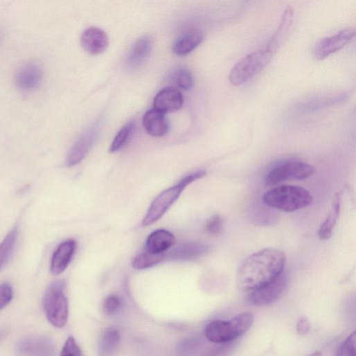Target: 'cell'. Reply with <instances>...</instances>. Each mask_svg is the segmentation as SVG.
Instances as JSON below:
<instances>
[{
	"instance_id": "obj_20",
	"label": "cell",
	"mask_w": 356,
	"mask_h": 356,
	"mask_svg": "<svg viewBox=\"0 0 356 356\" xmlns=\"http://www.w3.org/2000/svg\"><path fill=\"white\" fill-rule=\"evenodd\" d=\"M145 131L153 137L164 136L168 131V123L165 114L152 109L147 112L143 118Z\"/></svg>"
},
{
	"instance_id": "obj_36",
	"label": "cell",
	"mask_w": 356,
	"mask_h": 356,
	"mask_svg": "<svg viewBox=\"0 0 356 356\" xmlns=\"http://www.w3.org/2000/svg\"><path fill=\"white\" fill-rule=\"evenodd\" d=\"M8 335V331L7 329H0V343L4 340L6 337Z\"/></svg>"
},
{
	"instance_id": "obj_14",
	"label": "cell",
	"mask_w": 356,
	"mask_h": 356,
	"mask_svg": "<svg viewBox=\"0 0 356 356\" xmlns=\"http://www.w3.org/2000/svg\"><path fill=\"white\" fill-rule=\"evenodd\" d=\"M42 69L33 62L24 65L17 72L16 84L23 91H33L37 89L42 80Z\"/></svg>"
},
{
	"instance_id": "obj_13",
	"label": "cell",
	"mask_w": 356,
	"mask_h": 356,
	"mask_svg": "<svg viewBox=\"0 0 356 356\" xmlns=\"http://www.w3.org/2000/svg\"><path fill=\"white\" fill-rule=\"evenodd\" d=\"M184 104L181 93L174 88L161 90L154 99V109L163 113H171L179 110Z\"/></svg>"
},
{
	"instance_id": "obj_1",
	"label": "cell",
	"mask_w": 356,
	"mask_h": 356,
	"mask_svg": "<svg viewBox=\"0 0 356 356\" xmlns=\"http://www.w3.org/2000/svg\"><path fill=\"white\" fill-rule=\"evenodd\" d=\"M286 264L285 253L274 248H268L249 256L240 265L237 274V283L244 292H253L277 279L284 273Z\"/></svg>"
},
{
	"instance_id": "obj_9",
	"label": "cell",
	"mask_w": 356,
	"mask_h": 356,
	"mask_svg": "<svg viewBox=\"0 0 356 356\" xmlns=\"http://www.w3.org/2000/svg\"><path fill=\"white\" fill-rule=\"evenodd\" d=\"M287 283V275L283 273L271 283L251 292L249 298V303L256 306L271 305L282 295Z\"/></svg>"
},
{
	"instance_id": "obj_3",
	"label": "cell",
	"mask_w": 356,
	"mask_h": 356,
	"mask_svg": "<svg viewBox=\"0 0 356 356\" xmlns=\"http://www.w3.org/2000/svg\"><path fill=\"white\" fill-rule=\"evenodd\" d=\"M254 322L251 312L241 313L229 320H215L205 329L206 337L215 344L231 342L246 333Z\"/></svg>"
},
{
	"instance_id": "obj_32",
	"label": "cell",
	"mask_w": 356,
	"mask_h": 356,
	"mask_svg": "<svg viewBox=\"0 0 356 356\" xmlns=\"http://www.w3.org/2000/svg\"><path fill=\"white\" fill-rule=\"evenodd\" d=\"M13 288L9 283L0 285V310L6 308L12 301Z\"/></svg>"
},
{
	"instance_id": "obj_15",
	"label": "cell",
	"mask_w": 356,
	"mask_h": 356,
	"mask_svg": "<svg viewBox=\"0 0 356 356\" xmlns=\"http://www.w3.org/2000/svg\"><path fill=\"white\" fill-rule=\"evenodd\" d=\"M77 243L69 240L62 243L55 251L52 260L51 270L55 275L63 273L71 263L75 253Z\"/></svg>"
},
{
	"instance_id": "obj_34",
	"label": "cell",
	"mask_w": 356,
	"mask_h": 356,
	"mask_svg": "<svg viewBox=\"0 0 356 356\" xmlns=\"http://www.w3.org/2000/svg\"><path fill=\"white\" fill-rule=\"evenodd\" d=\"M223 221L220 216L215 215L208 222L206 230L211 235H218L222 229Z\"/></svg>"
},
{
	"instance_id": "obj_28",
	"label": "cell",
	"mask_w": 356,
	"mask_h": 356,
	"mask_svg": "<svg viewBox=\"0 0 356 356\" xmlns=\"http://www.w3.org/2000/svg\"><path fill=\"white\" fill-rule=\"evenodd\" d=\"M134 130L133 122H130L123 126L114 137L109 148L110 152H115L121 150L128 141Z\"/></svg>"
},
{
	"instance_id": "obj_37",
	"label": "cell",
	"mask_w": 356,
	"mask_h": 356,
	"mask_svg": "<svg viewBox=\"0 0 356 356\" xmlns=\"http://www.w3.org/2000/svg\"><path fill=\"white\" fill-rule=\"evenodd\" d=\"M309 356H323V354L321 351H315Z\"/></svg>"
},
{
	"instance_id": "obj_19",
	"label": "cell",
	"mask_w": 356,
	"mask_h": 356,
	"mask_svg": "<svg viewBox=\"0 0 356 356\" xmlns=\"http://www.w3.org/2000/svg\"><path fill=\"white\" fill-rule=\"evenodd\" d=\"M175 244L174 235L166 230H157L152 233L145 242V251L151 254L165 253Z\"/></svg>"
},
{
	"instance_id": "obj_23",
	"label": "cell",
	"mask_w": 356,
	"mask_h": 356,
	"mask_svg": "<svg viewBox=\"0 0 356 356\" xmlns=\"http://www.w3.org/2000/svg\"><path fill=\"white\" fill-rule=\"evenodd\" d=\"M121 334L116 328H109L105 330L100 338L98 345L100 356H112L118 347Z\"/></svg>"
},
{
	"instance_id": "obj_6",
	"label": "cell",
	"mask_w": 356,
	"mask_h": 356,
	"mask_svg": "<svg viewBox=\"0 0 356 356\" xmlns=\"http://www.w3.org/2000/svg\"><path fill=\"white\" fill-rule=\"evenodd\" d=\"M272 57L273 53L267 49L248 55L232 69L229 75L231 84L238 87L248 82L269 64Z\"/></svg>"
},
{
	"instance_id": "obj_27",
	"label": "cell",
	"mask_w": 356,
	"mask_h": 356,
	"mask_svg": "<svg viewBox=\"0 0 356 356\" xmlns=\"http://www.w3.org/2000/svg\"><path fill=\"white\" fill-rule=\"evenodd\" d=\"M171 80L178 88L184 90H189L193 85L191 73L184 68L175 69L171 75Z\"/></svg>"
},
{
	"instance_id": "obj_5",
	"label": "cell",
	"mask_w": 356,
	"mask_h": 356,
	"mask_svg": "<svg viewBox=\"0 0 356 356\" xmlns=\"http://www.w3.org/2000/svg\"><path fill=\"white\" fill-rule=\"evenodd\" d=\"M44 307L52 325L59 328L65 326L69 318V303L64 281H57L48 287L44 296Z\"/></svg>"
},
{
	"instance_id": "obj_12",
	"label": "cell",
	"mask_w": 356,
	"mask_h": 356,
	"mask_svg": "<svg viewBox=\"0 0 356 356\" xmlns=\"http://www.w3.org/2000/svg\"><path fill=\"white\" fill-rule=\"evenodd\" d=\"M80 42L87 53L91 55H99L107 50L109 40L105 31L92 27L83 33Z\"/></svg>"
},
{
	"instance_id": "obj_24",
	"label": "cell",
	"mask_w": 356,
	"mask_h": 356,
	"mask_svg": "<svg viewBox=\"0 0 356 356\" xmlns=\"http://www.w3.org/2000/svg\"><path fill=\"white\" fill-rule=\"evenodd\" d=\"M19 228L15 227L0 244V270L11 258L19 237Z\"/></svg>"
},
{
	"instance_id": "obj_35",
	"label": "cell",
	"mask_w": 356,
	"mask_h": 356,
	"mask_svg": "<svg viewBox=\"0 0 356 356\" xmlns=\"http://www.w3.org/2000/svg\"><path fill=\"white\" fill-rule=\"evenodd\" d=\"M310 330V324L305 317L299 319L296 326V332L299 335H307Z\"/></svg>"
},
{
	"instance_id": "obj_17",
	"label": "cell",
	"mask_w": 356,
	"mask_h": 356,
	"mask_svg": "<svg viewBox=\"0 0 356 356\" xmlns=\"http://www.w3.org/2000/svg\"><path fill=\"white\" fill-rule=\"evenodd\" d=\"M204 34L198 29H190L175 41L172 51L177 56H186L195 51L204 41Z\"/></svg>"
},
{
	"instance_id": "obj_26",
	"label": "cell",
	"mask_w": 356,
	"mask_h": 356,
	"mask_svg": "<svg viewBox=\"0 0 356 356\" xmlns=\"http://www.w3.org/2000/svg\"><path fill=\"white\" fill-rule=\"evenodd\" d=\"M166 258V253L151 254L147 252L136 256L132 266L136 269H146L159 264Z\"/></svg>"
},
{
	"instance_id": "obj_21",
	"label": "cell",
	"mask_w": 356,
	"mask_h": 356,
	"mask_svg": "<svg viewBox=\"0 0 356 356\" xmlns=\"http://www.w3.org/2000/svg\"><path fill=\"white\" fill-rule=\"evenodd\" d=\"M293 19L294 10L292 7L289 6L283 13L278 28L270 39L266 48L267 50L274 54L282 46L292 26Z\"/></svg>"
},
{
	"instance_id": "obj_30",
	"label": "cell",
	"mask_w": 356,
	"mask_h": 356,
	"mask_svg": "<svg viewBox=\"0 0 356 356\" xmlns=\"http://www.w3.org/2000/svg\"><path fill=\"white\" fill-rule=\"evenodd\" d=\"M219 344L220 345L206 351L204 356H229L233 352L236 346L234 341Z\"/></svg>"
},
{
	"instance_id": "obj_33",
	"label": "cell",
	"mask_w": 356,
	"mask_h": 356,
	"mask_svg": "<svg viewBox=\"0 0 356 356\" xmlns=\"http://www.w3.org/2000/svg\"><path fill=\"white\" fill-rule=\"evenodd\" d=\"M60 356H83L82 350L73 337L70 336L68 338Z\"/></svg>"
},
{
	"instance_id": "obj_25",
	"label": "cell",
	"mask_w": 356,
	"mask_h": 356,
	"mask_svg": "<svg viewBox=\"0 0 356 356\" xmlns=\"http://www.w3.org/2000/svg\"><path fill=\"white\" fill-rule=\"evenodd\" d=\"M203 340L199 337L186 339L178 344L177 353L179 356H195L202 347Z\"/></svg>"
},
{
	"instance_id": "obj_4",
	"label": "cell",
	"mask_w": 356,
	"mask_h": 356,
	"mask_svg": "<svg viewBox=\"0 0 356 356\" xmlns=\"http://www.w3.org/2000/svg\"><path fill=\"white\" fill-rule=\"evenodd\" d=\"M206 175V172L204 170L193 172L185 177L177 185L162 192L152 202L143 220L142 225L149 226L159 220L188 186Z\"/></svg>"
},
{
	"instance_id": "obj_29",
	"label": "cell",
	"mask_w": 356,
	"mask_h": 356,
	"mask_svg": "<svg viewBox=\"0 0 356 356\" xmlns=\"http://www.w3.org/2000/svg\"><path fill=\"white\" fill-rule=\"evenodd\" d=\"M356 332L350 334L339 346L336 356H356Z\"/></svg>"
},
{
	"instance_id": "obj_8",
	"label": "cell",
	"mask_w": 356,
	"mask_h": 356,
	"mask_svg": "<svg viewBox=\"0 0 356 356\" xmlns=\"http://www.w3.org/2000/svg\"><path fill=\"white\" fill-rule=\"evenodd\" d=\"M355 35V28H348L335 35L322 39L314 48V57L318 60H325L330 55L342 49L354 38Z\"/></svg>"
},
{
	"instance_id": "obj_11",
	"label": "cell",
	"mask_w": 356,
	"mask_h": 356,
	"mask_svg": "<svg viewBox=\"0 0 356 356\" xmlns=\"http://www.w3.org/2000/svg\"><path fill=\"white\" fill-rule=\"evenodd\" d=\"M18 352L24 356H55L53 341L43 336H31L21 339L17 344Z\"/></svg>"
},
{
	"instance_id": "obj_2",
	"label": "cell",
	"mask_w": 356,
	"mask_h": 356,
	"mask_svg": "<svg viewBox=\"0 0 356 356\" xmlns=\"http://www.w3.org/2000/svg\"><path fill=\"white\" fill-rule=\"evenodd\" d=\"M263 202L268 206L285 213H293L310 206L312 197L310 193L299 186H281L267 191Z\"/></svg>"
},
{
	"instance_id": "obj_10",
	"label": "cell",
	"mask_w": 356,
	"mask_h": 356,
	"mask_svg": "<svg viewBox=\"0 0 356 356\" xmlns=\"http://www.w3.org/2000/svg\"><path fill=\"white\" fill-rule=\"evenodd\" d=\"M99 127V124L96 123L80 136L68 154L66 158L68 166H74L84 159L96 140Z\"/></svg>"
},
{
	"instance_id": "obj_18",
	"label": "cell",
	"mask_w": 356,
	"mask_h": 356,
	"mask_svg": "<svg viewBox=\"0 0 356 356\" xmlns=\"http://www.w3.org/2000/svg\"><path fill=\"white\" fill-rule=\"evenodd\" d=\"M210 251V247L200 242H187L182 244L168 253L166 257L179 260H190L199 258Z\"/></svg>"
},
{
	"instance_id": "obj_22",
	"label": "cell",
	"mask_w": 356,
	"mask_h": 356,
	"mask_svg": "<svg viewBox=\"0 0 356 356\" xmlns=\"http://www.w3.org/2000/svg\"><path fill=\"white\" fill-rule=\"evenodd\" d=\"M340 207L341 194L337 193L333 198L332 209L319 228L318 236L320 240H327L331 237L339 217Z\"/></svg>"
},
{
	"instance_id": "obj_31",
	"label": "cell",
	"mask_w": 356,
	"mask_h": 356,
	"mask_svg": "<svg viewBox=\"0 0 356 356\" xmlns=\"http://www.w3.org/2000/svg\"><path fill=\"white\" fill-rule=\"evenodd\" d=\"M123 306L121 300L116 296L107 297L103 303V311L108 316L118 313Z\"/></svg>"
},
{
	"instance_id": "obj_7",
	"label": "cell",
	"mask_w": 356,
	"mask_h": 356,
	"mask_svg": "<svg viewBox=\"0 0 356 356\" xmlns=\"http://www.w3.org/2000/svg\"><path fill=\"white\" fill-rule=\"evenodd\" d=\"M315 168L310 164L300 161H285L269 170L265 177L266 186H274L290 181H302L312 176Z\"/></svg>"
},
{
	"instance_id": "obj_16",
	"label": "cell",
	"mask_w": 356,
	"mask_h": 356,
	"mask_svg": "<svg viewBox=\"0 0 356 356\" xmlns=\"http://www.w3.org/2000/svg\"><path fill=\"white\" fill-rule=\"evenodd\" d=\"M152 48V40L149 36H143L132 46L127 59V66L130 70L140 68L147 61Z\"/></svg>"
}]
</instances>
